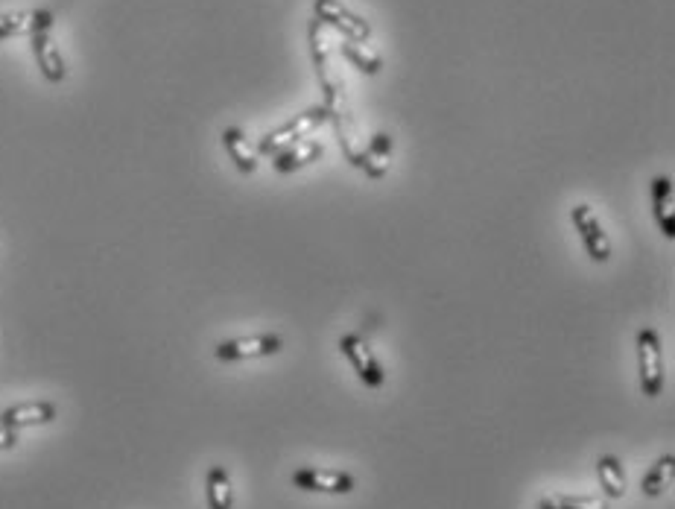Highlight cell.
I'll return each mask as SVG.
<instances>
[{"label": "cell", "mask_w": 675, "mask_h": 509, "mask_svg": "<svg viewBox=\"0 0 675 509\" xmlns=\"http://www.w3.org/2000/svg\"><path fill=\"white\" fill-rule=\"evenodd\" d=\"M673 471H675L673 454L658 457V463L643 474V480H640V492H643L646 498H658L664 489H670V483H673Z\"/></svg>", "instance_id": "cell-16"}, {"label": "cell", "mask_w": 675, "mask_h": 509, "mask_svg": "<svg viewBox=\"0 0 675 509\" xmlns=\"http://www.w3.org/2000/svg\"><path fill=\"white\" fill-rule=\"evenodd\" d=\"M322 156H325V147L319 141H313V138H304L299 144L281 150L278 156H272V170L281 173V176H287V173H296V170L310 167L313 161H319Z\"/></svg>", "instance_id": "cell-12"}, {"label": "cell", "mask_w": 675, "mask_h": 509, "mask_svg": "<svg viewBox=\"0 0 675 509\" xmlns=\"http://www.w3.org/2000/svg\"><path fill=\"white\" fill-rule=\"evenodd\" d=\"M339 53H342V59H345L351 68H357V71H360V74H366V77H377V74H380V68H383V56H380L377 50H369L363 41L342 39V44H339Z\"/></svg>", "instance_id": "cell-14"}, {"label": "cell", "mask_w": 675, "mask_h": 509, "mask_svg": "<svg viewBox=\"0 0 675 509\" xmlns=\"http://www.w3.org/2000/svg\"><path fill=\"white\" fill-rule=\"evenodd\" d=\"M313 18L322 27H331L342 39L363 41V44L372 39V24L354 9H348L342 0H313Z\"/></svg>", "instance_id": "cell-3"}, {"label": "cell", "mask_w": 675, "mask_h": 509, "mask_svg": "<svg viewBox=\"0 0 675 509\" xmlns=\"http://www.w3.org/2000/svg\"><path fill=\"white\" fill-rule=\"evenodd\" d=\"M638 369L643 395L658 398L664 392V354H661V337L655 328L638 331Z\"/></svg>", "instance_id": "cell-4"}, {"label": "cell", "mask_w": 675, "mask_h": 509, "mask_svg": "<svg viewBox=\"0 0 675 509\" xmlns=\"http://www.w3.org/2000/svg\"><path fill=\"white\" fill-rule=\"evenodd\" d=\"M56 416H59V410L53 401H24V404H12V407L0 410V428L24 431V428L50 425Z\"/></svg>", "instance_id": "cell-10"}, {"label": "cell", "mask_w": 675, "mask_h": 509, "mask_svg": "<svg viewBox=\"0 0 675 509\" xmlns=\"http://www.w3.org/2000/svg\"><path fill=\"white\" fill-rule=\"evenodd\" d=\"M538 509H608V504L597 498H579V495H547L538 501Z\"/></svg>", "instance_id": "cell-19"}, {"label": "cell", "mask_w": 675, "mask_h": 509, "mask_svg": "<svg viewBox=\"0 0 675 509\" xmlns=\"http://www.w3.org/2000/svg\"><path fill=\"white\" fill-rule=\"evenodd\" d=\"M30 30H33V12H3L0 15V41L30 36Z\"/></svg>", "instance_id": "cell-18"}, {"label": "cell", "mask_w": 675, "mask_h": 509, "mask_svg": "<svg viewBox=\"0 0 675 509\" xmlns=\"http://www.w3.org/2000/svg\"><path fill=\"white\" fill-rule=\"evenodd\" d=\"M366 156L375 161L377 167H389V156H392V135L389 132H375L369 138Z\"/></svg>", "instance_id": "cell-20"}, {"label": "cell", "mask_w": 675, "mask_h": 509, "mask_svg": "<svg viewBox=\"0 0 675 509\" xmlns=\"http://www.w3.org/2000/svg\"><path fill=\"white\" fill-rule=\"evenodd\" d=\"M328 123V109L319 103V106H310V109H304L299 115H293V118L287 120V123H281V126H275V129H269L266 135H261V141H258V156H278L281 150H287V147H293V144H299L304 138H310L319 126H325Z\"/></svg>", "instance_id": "cell-2"}, {"label": "cell", "mask_w": 675, "mask_h": 509, "mask_svg": "<svg viewBox=\"0 0 675 509\" xmlns=\"http://www.w3.org/2000/svg\"><path fill=\"white\" fill-rule=\"evenodd\" d=\"M205 495H208V507L211 509H231L234 507V489H231V477L223 466H211L205 474Z\"/></svg>", "instance_id": "cell-15"}, {"label": "cell", "mask_w": 675, "mask_h": 509, "mask_svg": "<svg viewBox=\"0 0 675 509\" xmlns=\"http://www.w3.org/2000/svg\"><path fill=\"white\" fill-rule=\"evenodd\" d=\"M293 486L304 492H322V495H348V492H354L357 480L348 471L307 466V469L293 471Z\"/></svg>", "instance_id": "cell-9"}, {"label": "cell", "mask_w": 675, "mask_h": 509, "mask_svg": "<svg viewBox=\"0 0 675 509\" xmlns=\"http://www.w3.org/2000/svg\"><path fill=\"white\" fill-rule=\"evenodd\" d=\"M18 445V431L0 428V451H12Z\"/></svg>", "instance_id": "cell-21"}, {"label": "cell", "mask_w": 675, "mask_h": 509, "mask_svg": "<svg viewBox=\"0 0 675 509\" xmlns=\"http://www.w3.org/2000/svg\"><path fill=\"white\" fill-rule=\"evenodd\" d=\"M597 477H600L602 492L608 498H623L626 495V474H623V466L617 457L605 454L597 460Z\"/></svg>", "instance_id": "cell-17"}, {"label": "cell", "mask_w": 675, "mask_h": 509, "mask_svg": "<svg viewBox=\"0 0 675 509\" xmlns=\"http://www.w3.org/2000/svg\"><path fill=\"white\" fill-rule=\"evenodd\" d=\"M223 147L228 158L234 161V167L243 173V176H252L258 170V153L252 150L249 138L243 135V129L237 126H225L223 129Z\"/></svg>", "instance_id": "cell-13"}, {"label": "cell", "mask_w": 675, "mask_h": 509, "mask_svg": "<svg viewBox=\"0 0 675 509\" xmlns=\"http://www.w3.org/2000/svg\"><path fill=\"white\" fill-rule=\"evenodd\" d=\"M53 27H56V15L50 9H33L30 44H33L38 71H41V77L47 82L59 85L68 77V65H65V56H62L59 44L53 41Z\"/></svg>", "instance_id": "cell-1"}, {"label": "cell", "mask_w": 675, "mask_h": 509, "mask_svg": "<svg viewBox=\"0 0 675 509\" xmlns=\"http://www.w3.org/2000/svg\"><path fill=\"white\" fill-rule=\"evenodd\" d=\"M652 214L667 240L675 237V185L670 176H655L652 179Z\"/></svg>", "instance_id": "cell-11"}, {"label": "cell", "mask_w": 675, "mask_h": 509, "mask_svg": "<svg viewBox=\"0 0 675 509\" xmlns=\"http://www.w3.org/2000/svg\"><path fill=\"white\" fill-rule=\"evenodd\" d=\"M307 44H310V59H313V71L319 77V85H322V94H325V103L334 100L342 91V79H334L331 74V50L325 44V36H322V24L313 18L307 24Z\"/></svg>", "instance_id": "cell-8"}, {"label": "cell", "mask_w": 675, "mask_h": 509, "mask_svg": "<svg viewBox=\"0 0 675 509\" xmlns=\"http://www.w3.org/2000/svg\"><path fill=\"white\" fill-rule=\"evenodd\" d=\"M339 352L348 357V363L354 366L357 378H360L366 387L380 390V387L386 384V372H383L380 360H377L375 352L369 349V343H366L360 334H345V337L339 340Z\"/></svg>", "instance_id": "cell-6"}, {"label": "cell", "mask_w": 675, "mask_h": 509, "mask_svg": "<svg viewBox=\"0 0 675 509\" xmlns=\"http://www.w3.org/2000/svg\"><path fill=\"white\" fill-rule=\"evenodd\" d=\"M284 349V340L278 334H252V337H234L217 343L214 357L223 363H237V360H255V357H269Z\"/></svg>", "instance_id": "cell-7"}, {"label": "cell", "mask_w": 675, "mask_h": 509, "mask_svg": "<svg viewBox=\"0 0 675 509\" xmlns=\"http://www.w3.org/2000/svg\"><path fill=\"white\" fill-rule=\"evenodd\" d=\"M570 223H573V229L582 237V243L588 249V258L594 264H605L611 258V240H608L605 229H602L597 211L591 205L579 202V205L570 208Z\"/></svg>", "instance_id": "cell-5"}]
</instances>
